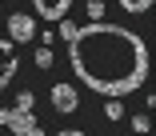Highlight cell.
Wrapping results in <instances>:
<instances>
[{
    "instance_id": "cell-1",
    "label": "cell",
    "mask_w": 156,
    "mask_h": 136,
    "mask_svg": "<svg viewBox=\"0 0 156 136\" xmlns=\"http://www.w3.org/2000/svg\"><path fill=\"white\" fill-rule=\"evenodd\" d=\"M72 72L108 100H120L144 84L148 76V48L136 32L120 24H88L76 28V36L68 44Z\"/></svg>"
},
{
    "instance_id": "cell-2",
    "label": "cell",
    "mask_w": 156,
    "mask_h": 136,
    "mask_svg": "<svg viewBox=\"0 0 156 136\" xmlns=\"http://www.w3.org/2000/svg\"><path fill=\"white\" fill-rule=\"evenodd\" d=\"M32 36H36V16L28 12L8 16V44H32Z\"/></svg>"
},
{
    "instance_id": "cell-3",
    "label": "cell",
    "mask_w": 156,
    "mask_h": 136,
    "mask_svg": "<svg viewBox=\"0 0 156 136\" xmlns=\"http://www.w3.org/2000/svg\"><path fill=\"white\" fill-rule=\"evenodd\" d=\"M0 124H8L16 136H28L36 128V116H28V112H16V108H0Z\"/></svg>"
},
{
    "instance_id": "cell-4",
    "label": "cell",
    "mask_w": 156,
    "mask_h": 136,
    "mask_svg": "<svg viewBox=\"0 0 156 136\" xmlns=\"http://www.w3.org/2000/svg\"><path fill=\"white\" fill-rule=\"evenodd\" d=\"M52 108L56 112H76L80 108V96L72 84H52Z\"/></svg>"
},
{
    "instance_id": "cell-5",
    "label": "cell",
    "mask_w": 156,
    "mask_h": 136,
    "mask_svg": "<svg viewBox=\"0 0 156 136\" xmlns=\"http://www.w3.org/2000/svg\"><path fill=\"white\" fill-rule=\"evenodd\" d=\"M16 68H20V60H16V44L0 40V88H4V84L16 76Z\"/></svg>"
},
{
    "instance_id": "cell-6",
    "label": "cell",
    "mask_w": 156,
    "mask_h": 136,
    "mask_svg": "<svg viewBox=\"0 0 156 136\" xmlns=\"http://www.w3.org/2000/svg\"><path fill=\"white\" fill-rule=\"evenodd\" d=\"M32 8H36V16L64 20V16H68V8H72V0H32Z\"/></svg>"
},
{
    "instance_id": "cell-7",
    "label": "cell",
    "mask_w": 156,
    "mask_h": 136,
    "mask_svg": "<svg viewBox=\"0 0 156 136\" xmlns=\"http://www.w3.org/2000/svg\"><path fill=\"white\" fill-rule=\"evenodd\" d=\"M116 4H120L124 12H132V16H136V12H148V8H152V0H116Z\"/></svg>"
},
{
    "instance_id": "cell-8",
    "label": "cell",
    "mask_w": 156,
    "mask_h": 136,
    "mask_svg": "<svg viewBox=\"0 0 156 136\" xmlns=\"http://www.w3.org/2000/svg\"><path fill=\"white\" fill-rule=\"evenodd\" d=\"M32 108H36V96L32 92H20L16 96V112H28V116H32Z\"/></svg>"
},
{
    "instance_id": "cell-9",
    "label": "cell",
    "mask_w": 156,
    "mask_h": 136,
    "mask_svg": "<svg viewBox=\"0 0 156 136\" xmlns=\"http://www.w3.org/2000/svg\"><path fill=\"white\" fill-rule=\"evenodd\" d=\"M56 32H60V36H64V40L72 44V36H76V24H72V20L64 16V20H56Z\"/></svg>"
},
{
    "instance_id": "cell-10",
    "label": "cell",
    "mask_w": 156,
    "mask_h": 136,
    "mask_svg": "<svg viewBox=\"0 0 156 136\" xmlns=\"http://www.w3.org/2000/svg\"><path fill=\"white\" fill-rule=\"evenodd\" d=\"M104 116L108 120H120L124 116V104H120V100H108V104H104Z\"/></svg>"
},
{
    "instance_id": "cell-11",
    "label": "cell",
    "mask_w": 156,
    "mask_h": 136,
    "mask_svg": "<svg viewBox=\"0 0 156 136\" xmlns=\"http://www.w3.org/2000/svg\"><path fill=\"white\" fill-rule=\"evenodd\" d=\"M36 68H52V48H36Z\"/></svg>"
},
{
    "instance_id": "cell-12",
    "label": "cell",
    "mask_w": 156,
    "mask_h": 136,
    "mask_svg": "<svg viewBox=\"0 0 156 136\" xmlns=\"http://www.w3.org/2000/svg\"><path fill=\"white\" fill-rule=\"evenodd\" d=\"M132 128H136V132H140V136H148V132H152V120H148V116H144V112H140V116H136V120H132Z\"/></svg>"
},
{
    "instance_id": "cell-13",
    "label": "cell",
    "mask_w": 156,
    "mask_h": 136,
    "mask_svg": "<svg viewBox=\"0 0 156 136\" xmlns=\"http://www.w3.org/2000/svg\"><path fill=\"white\" fill-rule=\"evenodd\" d=\"M88 16H92V24H100V16H104V4H100V0H88Z\"/></svg>"
},
{
    "instance_id": "cell-14",
    "label": "cell",
    "mask_w": 156,
    "mask_h": 136,
    "mask_svg": "<svg viewBox=\"0 0 156 136\" xmlns=\"http://www.w3.org/2000/svg\"><path fill=\"white\" fill-rule=\"evenodd\" d=\"M28 136H44V132H40V124H36V128H32V132H28Z\"/></svg>"
},
{
    "instance_id": "cell-15",
    "label": "cell",
    "mask_w": 156,
    "mask_h": 136,
    "mask_svg": "<svg viewBox=\"0 0 156 136\" xmlns=\"http://www.w3.org/2000/svg\"><path fill=\"white\" fill-rule=\"evenodd\" d=\"M60 136H84V132H76V128H72V132H60Z\"/></svg>"
}]
</instances>
